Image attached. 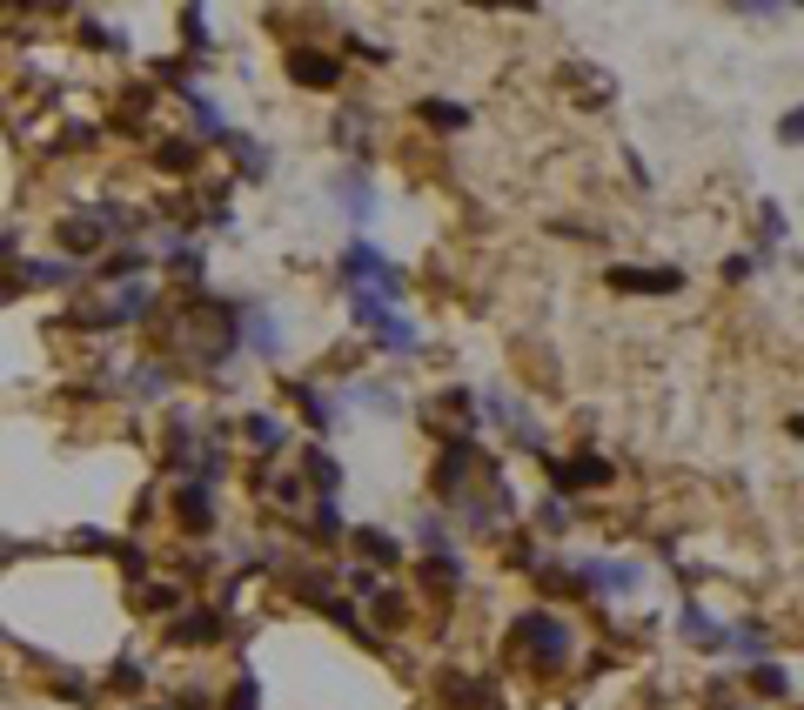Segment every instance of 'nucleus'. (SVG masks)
Segmentation results:
<instances>
[{"label":"nucleus","mask_w":804,"mask_h":710,"mask_svg":"<svg viewBox=\"0 0 804 710\" xmlns=\"http://www.w3.org/2000/svg\"><path fill=\"white\" fill-rule=\"evenodd\" d=\"M570 623L550 617V610H523V617H510V650H523L536 670H557L563 657H570Z\"/></svg>","instance_id":"nucleus-1"},{"label":"nucleus","mask_w":804,"mask_h":710,"mask_svg":"<svg viewBox=\"0 0 804 710\" xmlns=\"http://www.w3.org/2000/svg\"><path fill=\"white\" fill-rule=\"evenodd\" d=\"M342 275H349V289H376V295H389V302H396L402 282H409L376 242H349V248H342Z\"/></svg>","instance_id":"nucleus-2"},{"label":"nucleus","mask_w":804,"mask_h":710,"mask_svg":"<svg viewBox=\"0 0 804 710\" xmlns=\"http://www.w3.org/2000/svg\"><path fill=\"white\" fill-rule=\"evenodd\" d=\"M550 483H557V496H577V489H603L617 483V463L610 456H590V449H577V456H550Z\"/></svg>","instance_id":"nucleus-3"},{"label":"nucleus","mask_w":804,"mask_h":710,"mask_svg":"<svg viewBox=\"0 0 804 710\" xmlns=\"http://www.w3.org/2000/svg\"><path fill=\"white\" fill-rule=\"evenodd\" d=\"M483 416H490L496 429H510V443H516V449H543V429L530 422V409H523L510 389H483Z\"/></svg>","instance_id":"nucleus-4"},{"label":"nucleus","mask_w":804,"mask_h":710,"mask_svg":"<svg viewBox=\"0 0 804 710\" xmlns=\"http://www.w3.org/2000/svg\"><path fill=\"white\" fill-rule=\"evenodd\" d=\"M583 577L603 597H637L644 590V563H630V556H583Z\"/></svg>","instance_id":"nucleus-5"},{"label":"nucleus","mask_w":804,"mask_h":710,"mask_svg":"<svg viewBox=\"0 0 804 710\" xmlns=\"http://www.w3.org/2000/svg\"><path fill=\"white\" fill-rule=\"evenodd\" d=\"M235 322H242V349L248 355H282V322H275V309L268 302H235Z\"/></svg>","instance_id":"nucleus-6"},{"label":"nucleus","mask_w":804,"mask_h":710,"mask_svg":"<svg viewBox=\"0 0 804 710\" xmlns=\"http://www.w3.org/2000/svg\"><path fill=\"white\" fill-rule=\"evenodd\" d=\"M228 637V610H181L175 623H168V644L175 650H208Z\"/></svg>","instance_id":"nucleus-7"},{"label":"nucleus","mask_w":804,"mask_h":710,"mask_svg":"<svg viewBox=\"0 0 804 710\" xmlns=\"http://www.w3.org/2000/svg\"><path fill=\"white\" fill-rule=\"evenodd\" d=\"M677 637L697 644V650H731V630H724V623H717L697 597H684V610H677Z\"/></svg>","instance_id":"nucleus-8"},{"label":"nucleus","mask_w":804,"mask_h":710,"mask_svg":"<svg viewBox=\"0 0 804 710\" xmlns=\"http://www.w3.org/2000/svg\"><path fill=\"white\" fill-rule=\"evenodd\" d=\"M175 523L188 536H208V530H215V489H208V483H181L175 489Z\"/></svg>","instance_id":"nucleus-9"},{"label":"nucleus","mask_w":804,"mask_h":710,"mask_svg":"<svg viewBox=\"0 0 804 710\" xmlns=\"http://www.w3.org/2000/svg\"><path fill=\"white\" fill-rule=\"evenodd\" d=\"M603 282H610V289H624V295H677V289H684V275H677V268H610Z\"/></svg>","instance_id":"nucleus-10"},{"label":"nucleus","mask_w":804,"mask_h":710,"mask_svg":"<svg viewBox=\"0 0 804 710\" xmlns=\"http://www.w3.org/2000/svg\"><path fill=\"white\" fill-rule=\"evenodd\" d=\"M329 188H335V208H342L349 222H369V215H376V188H369V175H362V168H342Z\"/></svg>","instance_id":"nucleus-11"},{"label":"nucleus","mask_w":804,"mask_h":710,"mask_svg":"<svg viewBox=\"0 0 804 710\" xmlns=\"http://www.w3.org/2000/svg\"><path fill=\"white\" fill-rule=\"evenodd\" d=\"M289 81H309V88H342V61H335V54H309V47H295V54H289Z\"/></svg>","instance_id":"nucleus-12"},{"label":"nucleus","mask_w":804,"mask_h":710,"mask_svg":"<svg viewBox=\"0 0 804 710\" xmlns=\"http://www.w3.org/2000/svg\"><path fill=\"white\" fill-rule=\"evenodd\" d=\"M289 396H295V409H302V422H309L315 436H329V429H335V409H329V396H322L315 382H289Z\"/></svg>","instance_id":"nucleus-13"},{"label":"nucleus","mask_w":804,"mask_h":710,"mask_svg":"<svg viewBox=\"0 0 804 710\" xmlns=\"http://www.w3.org/2000/svg\"><path fill=\"white\" fill-rule=\"evenodd\" d=\"M295 463H302V476H309V483L322 489V496H335V489H342V463H335V456H329L322 443H309L302 456H295Z\"/></svg>","instance_id":"nucleus-14"},{"label":"nucleus","mask_w":804,"mask_h":710,"mask_svg":"<svg viewBox=\"0 0 804 710\" xmlns=\"http://www.w3.org/2000/svg\"><path fill=\"white\" fill-rule=\"evenodd\" d=\"M376 349H389V355H416V349H423V335H416V322L389 315V322L376 329Z\"/></svg>","instance_id":"nucleus-15"},{"label":"nucleus","mask_w":804,"mask_h":710,"mask_svg":"<svg viewBox=\"0 0 804 710\" xmlns=\"http://www.w3.org/2000/svg\"><path fill=\"white\" fill-rule=\"evenodd\" d=\"M61 242L74 248V255H94V242H101V215H94V208H88V215H67V222H61Z\"/></svg>","instance_id":"nucleus-16"},{"label":"nucleus","mask_w":804,"mask_h":710,"mask_svg":"<svg viewBox=\"0 0 804 710\" xmlns=\"http://www.w3.org/2000/svg\"><path fill=\"white\" fill-rule=\"evenodd\" d=\"M416 121L456 134V128H469V108H463V101H416Z\"/></svg>","instance_id":"nucleus-17"},{"label":"nucleus","mask_w":804,"mask_h":710,"mask_svg":"<svg viewBox=\"0 0 804 710\" xmlns=\"http://www.w3.org/2000/svg\"><path fill=\"white\" fill-rule=\"evenodd\" d=\"M228 155L242 161V175H248V181H262V175H268V148L255 141V134H228Z\"/></svg>","instance_id":"nucleus-18"},{"label":"nucleus","mask_w":804,"mask_h":710,"mask_svg":"<svg viewBox=\"0 0 804 710\" xmlns=\"http://www.w3.org/2000/svg\"><path fill=\"white\" fill-rule=\"evenodd\" d=\"M416 570H423L436 590H463V556H456V550H449V556H423Z\"/></svg>","instance_id":"nucleus-19"},{"label":"nucleus","mask_w":804,"mask_h":710,"mask_svg":"<svg viewBox=\"0 0 804 710\" xmlns=\"http://www.w3.org/2000/svg\"><path fill=\"white\" fill-rule=\"evenodd\" d=\"M349 543H356L362 556H376V563H396V556H402V543H396V536H382V530H349Z\"/></svg>","instance_id":"nucleus-20"},{"label":"nucleus","mask_w":804,"mask_h":710,"mask_svg":"<svg viewBox=\"0 0 804 710\" xmlns=\"http://www.w3.org/2000/svg\"><path fill=\"white\" fill-rule=\"evenodd\" d=\"M416 543H423L429 556H449V550H456V543H449V523H443V516H416Z\"/></svg>","instance_id":"nucleus-21"},{"label":"nucleus","mask_w":804,"mask_h":710,"mask_svg":"<svg viewBox=\"0 0 804 710\" xmlns=\"http://www.w3.org/2000/svg\"><path fill=\"white\" fill-rule=\"evenodd\" d=\"M242 429H248V443L262 449V456H268V449H282V422H275V416H242Z\"/></svg>","instance_id":"nucleus-22"},{"label":"nucleus","mask_w":804,"mask_h":710,"mask_svg":"<svg viewBox=\"0 0 804 710\" xmlns=\"http://www.w3.org/2000/svg\"><path fill=\"white\" fill-rule=\"evenodd\" d=\"M758 255H778V242H784V215H778V208H771V201H764V208H758Z\"/></svg>","instance_id":"nucleus-23"},{"label":"nucleus","mask_w":804,"mask_h":710,"mask_svg":"<svg viewBox=\"0 0 804 710\" xmlns=\"http://www.w3.org/2000/svg\"><path fill=\"white\" fill-rule=\"evenodd\" d=\"M536 523H543V530H570V523H577V516H570V496H543V503H536Z\"/></svg>","instance_id":"nucleus-24"},{"label":"nucleus","mask_w":804,"mask_h":710,"mask_svg":"<svg viewBox=\"0 0 804 710\" xmlns=\"http://www.w3.org/2000/svg\"><path fill=\"white\" fill-rule=\"evenodd\" d=\"M751 684H758V697H791V677H784V664H758V670H751Z\"/></svg>","instance_id":"nucleus-25"},{"label":"nucleus","mask_w":804,"mask_h":710,"mask_svg":"<svg viewBox=\"0 0 804 710\" xmlns=\"http://www.w3.org/2000/svg\"><path fill=\"white\" fill-rule=\"evenodd\" d=\"M764 644H771V637H764V623H744V630H731V650H737V657H764Z\"/></svg>","instance_id":"nucleus-26"},{"label":"nucleus","mask_w":804,"mask_h":710,"mask_svg":"<svg viewBox=\"0 0 804 710\" xmlns=\"http://www.w3.org/2000/svg\"><path fill=\"white\" fill-rule=\"evenodd\" d=\"M443 697H449V704H463V710H483V704L496 697V690H490V684H449Z\"/></svg>","instance_id":"nucleus-27"},{"label":"nucleus","mask_w":804,"mask_h":710,"mask_svg":"<svg viewBox=\"0 0 804 710\" xmlns=\"http://www.w3.org/2000/svg\"><path fill=\"white\" fill-rule=\"evenodd\" d=\"M181 34H188V47H208V14H201V7H188V14H181Z\"/></svg>","instance_id":"nucleus-28"},{"label":"nucleus","mask_w":804,"mask_h":710,"mask_svg":"<svg viewBox=\"0 0 804 710\" xmlns=\"http://www.w3.org/2000/svg\"><path fill=\"white\" fill-rule=\"evenodd\" d=\"M155 161H161V168H195V141H188V148L168 141V148H155Z\"/></svg>","instance_id":"nucleus-29"},{"label":"nucleus","mask_w":804,"mask_h":710,"mask_svg":"<svg viewBox=\"0 0 804 710\" xmlns=\"http://www.w3.org/2000/svg\"><path fill=\"white\" fill-rule=\"evenodd\" d=\"M114 684L141 690V684H148V664H141V657H121V664H114Z\"/></svg>","instance_id":"nucleus-30"},{"label":"nucleus","mask_w":804,"mask_h":710,"mask_svg":"<svg viewBox=\"0 0 804 710\" xmlns=\"http://www.w3.org/2000/svg\"><path fill=\"white\" fill-rule=\"evenodd\" d=\"M315 536H342V516H335V496L315 503Z\"/></svg>","instance_id":"nucleus-31"},{"label":"nucleus","mask_w":804,"mask_h":710,"mask_svg":"<svg viewBox=\"0 0 804 710\" xmlns=\"http://www.w3.org/2000/svg\"><path fill=\"white\" fill-rule=\"evenodd\" d=\"M255 704H262V684H255V677L242 670V684H235V697H228V710H255Z\"/></svg>","instance_id":"nucleus-32"},{"label":"nucleus","mask_w":804,"mask_h":710,"mask_svg":"<svg viewBox=\"0 0 804 710\" xmlns=\"http://www.w3.org/2000/svg\"><path fill=\"white\" fill-rule=\"evenodd\" d=\"M134 268H148V255H141V248H134V255H114L101 275H108V282H121V275H134Z\"/></svg>","instance_id":"nucleus-33"},{"label":"nucleus","mask_w":804,"mask_h":710,"mask_svg":"<svg viewBox=\"0 0 804 710\" xmlns=\"http://www.w3.org/2000/svg\"><path fill=\"white\" fill-rule=\"evenodd\" d=\"M778 141H791V148H798V141H804V108H791V114H784V121H778Z\"/></svg>","instance_id":"nucleus-34"},{"label":"nucleus","mask_w":804,"mask_h":710,"mask_svg":"<svg viewBox=\"0 0 804 710\" xmlns=\"http://www.w3.org/2000/svg\"><path fill=\"white\" fill-rule=\"evenodd\" d=\"M27 282H67L61 262H27Z\"/></svg>","instance_id":"nucleus-35"},{"label":"nucleus","mask_w":804,"mask_h":710,"mask_svg":"<svg viewBox=\"0 0 804 710\" xmlns=\"http://www.w3.org/2000/svg\"><path fill=\"white\" fill-rule=\"evenodd\" d=\"M751 268H758L751 255H731V262H724V282H751Z\"/></svg>","instance_id":"nucleus-36"},{"label":"nucleus","mask_w":804,"mask_h":710,"mask_svg":"<svg viewBox=\"0 0 804 710\" xmlns=\"http://www.w3.org/2000/svg\"><path fill=\"white\" fill-rule=\"evenodd\" d=\"M67 543H74V550H108V536H101V530H74Z\"/></svg>","instance_id":"nucleus-37"},{"label":"nucleus","mask_w":804,"mask_h":710,"mask_svg":"<svg viewBox=\"0 0 804 710\" xmlns=\"http://www.w3.org/2000/svg\"><path fill=\"white\" fill-rule=\"evenodd\" d=\"M791 436H804V416H791Z\"/></svg>","instance_id":"nucleus-38"}]
</instances>
